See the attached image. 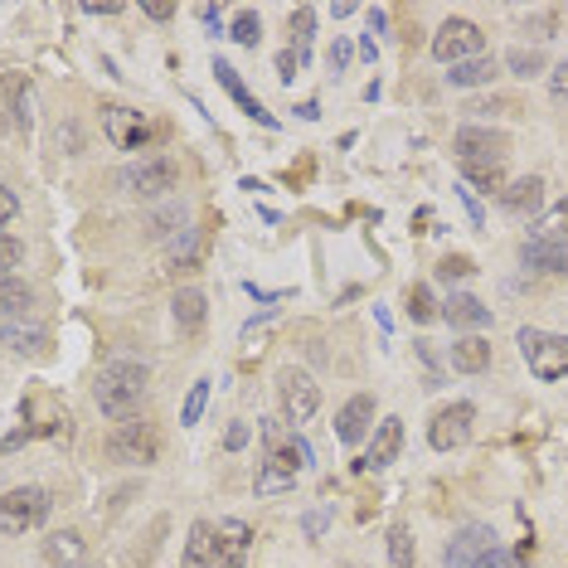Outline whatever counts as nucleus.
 I'll use <instances>...</instances> for the list:
<instances>
[{
    "label": "nucleus",
    "instance_id": "f257e3e1",
    "mask_svg": "<svg viewBox=\"0 0 568 568\" xmlns=\"http://www.w3.org/2000/svg\"><path fill=\"white\" fill-rule=\"evenodd\" d=\"M146 365L141 360H107V365L98 370V384H93V399L98 408L112 418V423H122V418H136V408L146 399Z\"/></svg>",
    "mask_w": 568,
    "mask_h": 568
},
{
    "label": "nucleus",
    "instance_id": "f03ea898",
    "mask_svg": "<svg viewBox=\"0 0 568 568\" xmlns=\"http://www.w3.org/2000/svg\"><path fill=\"white\" fill-rule=\"evenodd\" d=\"M316 462V452H311V442L292 433L282 447H268V457H263V467H258V496H282V491H292L297 486V472H306Z\"/></svg>",
    "mask_w": 568,
    "mask_h": 568
},
{
    "label": "nucleus",
    "instance_id": "7ed1b4c3",
    "mask_svg": "<svg viewBox=\"0 0 568 568\" xmlns=\"http://www.w3.org/2000/svg\"><path fill=\"white\" fill-rule=\"evenodd\" d=\"M156 452H161V438L146 418H122L107 433V457L122 462V467H151Z\"/></svg>",
    "mask_w": 568,
    "mask_h": 568
},
{
    "label": "nucleus",
    "instance_id": "20e7f679",
    "mask_svg": "<svg viewBox=\"0 0 568 568\" xmlns=\"http://www.w3.org/2000/svg\"><path fill=\"white\" fill-rule=\"evenodd\" d=\"M49 491L39 486H15V491L0 496V535H30L49 520Z\"/></svg>",
    "mask_w": 568,
    "mask_h": 568
},
{
    "label": "nucleus",
    "instance_id": "39448f33",
    "mask_svg": "<svg viewBox=\"0 0 568 568\" xmlns=\"http://www.w3.org/2000/svg\"><path fill=\"white\" fill-rule=\"evenodd\" d=\"M520 355H525V365L535 379L554 384L568 374V336H549V331H535V326H525L520 331Z\"/></svg>",
    "mask_w": 568,
    "mask_h": 568
},
{
    "label": "nucleus",
    "instance_id": "423d86ee",
    "mask_svg": "<svg viewBox=\"0 0 568 568\" xmlns=\"http://www.w3.org/2000/svg\"><path fill=\"white\" fill-rule=\"evenodd\" d=\"M175 180H180V170H175L170 156H146V161L122 166L117 185L136 200H156V195H166V190H175Z\"/></svg>",
    "mask_w": 568,
    "mask_h": 568
},
{
    "label": "nucleus",
    "instance_id": "0eeeda50",
    "mask_svg": "<svg viewBox=\"0 0 568 568\" xmlns=\"http://www.w3.org/2000/svg\"><path fill=\"white\" fill-rule=\"evenodd\" d=\"M481 54H486V34L476 30L472 20H447V25L433 34V59L447 64V68H457L467 59H481Z\"/></svg>",
    "mask_w": 568,
    "mask_h": 568
},
{
    "label": "nucleus",
    "instance_id": "6e6552de",
    "mask_svg": "<svg viewBox=\"0 0 568 568\" xmlns=\"http://www.w3.org/2000/svg\"><path fill=\"white\" fill-rule=\"evenodd\" d=\"M277 394H282V423H311L316 408H321V389L302 370H282Z\"/></svg>",
    "mask_w": 568,
    "mask_h": 568
},
{
    "label": "nucleus",
    "instance_id": "1a4fd4ad",
    "mask_svg": "<svg viewBox=\"0 0 568 568\" xmlns=\"http://www.w3.org/2000/svg\"><path fill=\"white\" fill-rule=\"evenodd\" d=\"M457 166H505V136L491 127H462L452 136Z\"/></svg>",
    "mask_w": 568,
    "mask_h": 568
},
{
    "label": "nucleus",
    "instance_id": "9d476101",
    "mask_svg": "<svg viewBox=\"0 0 568 568\" xmlns=\"http://www.w3.org/2000/svg\"><path fill=\"white\" fill-rule=\"evenodd\" d=\"M472 423H476V408L472 404H452V408H442L433 423H428V442H433L438 452H452V447H462V442L472 438Z\"/></svg>",
    "mask_w": 568,
    "mask_h": 568
},
{
    "label": "nucleus",
    "instance_id": "9b49d317",
    "mask_svg": "<svg viewBox=\"0 0 568 568\" xmlns=\"http://www.w3.org/2000/svg\"><path fill=\"white\" fill-rule=\"evenodd\" d=\"M102 132H107V141L117 146V151H141L146 136H151V122L132 107H107L102 112Z\"/></svg>",
    "mask_w": 568,
    "mask_h": 568
},
{
    "label": "nucleus",
    "instance_id": "f8f14e48",
    "mask_svg": "<svg viewBox=\"0 0 568 568\" xmlns=\"http://www.w3.org/2000/svg\"><path fill=\"white\" fill-rule=\"evenodd\" d=\"M520 263L544 277H564L568 272V243H549V238H525L520 243Z\"/></svg>",
    "mask_w": 568,
    "mask_h": 568
},
{
    "label": "nucleus",
    "instance_id": "ddd939ff",
    "mask_svg": "<svg viewBox=\"0 0 568 568\" xmlns=\"http://www.w3.org/2000/svg\"><path fill=\"white\" fill-rule=\"evenodd\" d=\"M214 78H219V83H224V93H229V98L238 102V107H243V117H253L258 127H277V117H272V112L263 107V102H258L253 93H248V88H243V78H238V68H234V64L214 59Z\"/></svg>",
    "mask_w": 568,
    "mask_h": 568
},
{
    "label": "nucleus",
    "instance_id": "4468645a",
    "mask_svg": "<svg viewBox=\"0 0 568 568\" xmlns=\"http://www.w3.org/2000/svg\"><path fill=\"white\" fill-rule=\"evenodd\" d=\"M374 428V394H355L345 408L336 413V442H345V447H355L360 438H365Z\"/></svg>",
    "mask_w": 568,
    "mask_h": 568
},
{
    "label": "nucleus",
    "instance_id": "2eb2a0df",
    "mask_svg": "<svg viewBox=\"0 0 568 568\" xmlns=\"http://www.w3.org/2000/svg\"><path fill=\"white\" fill-rule=\"evenodd\" d=\"M491 544H496V535L486 525H462L457 539H452L447 554H442V564H447V568H472L486 549H491Z\"/></svg>",
    "mask_w": 568,
    "mask_h": 568
},
{
    "label": "nucleus",
    "instance_id": "dca6fc26",
    "mask_svg": "<svg viewBox=\"0 0 568 568\" xmlns=\"http://www.w3.org/2000/svg\"><path fill=\"white\" fill-rule=\"evenodd\" d=\"M399 447H404V418H384V423L374 428V442H370L365 457H360V467H365V472H384L394 457H399Z\"/></svg>",
    "mask_w": 568,
    "mask_h": 568
},
{
    "label": "nucleus",
    "instance_id": "f3484780",
    "mask_svg": "<svg viewBox=\"0 0 568 568\" xmlns=\"http://www.w3.org/2000/svg\"><path fill=\"white\" fill-rule=\"evenodd\" d=\"M442 321L457 326V331H481V326H491V306L476 302L472 292H452V297L442 302Z\"/></svg>",
    "mask_w": 568,
    "mask_h": 568
},
{
    "label": "nucleus",
    "instance_id": "a211bd4d",
    "mask_svg": "<svg viewBox=\"0 0 568 568\" xmlns=\"http://www.w3.org/2000/svg\"><path fill=\"white\" fill-rule=\"evenodd\" d=\"M219 559H214V568H243L248 559V539H253V530L243 525V520H219Z\"/></svg>",
    "mask_w": 568,
    "mask_h": 568
},
{
    "label": "nucleus",
    "instance_id": "6ab92c4d",
    "mask_svg": "<svg viewBox=\"0 0 568 568\" xmlns=\"http://www.w3.org/2000/svg\"><path fill=\"white\" fill-rule=\"evenodd\" d=\"M501 204L510 214H520V219H530V214L544 204V180L539 175H525V180H510L501 190Z\"/></svg>",
    "mask_w": 568,
    "mask_h": 568
},
{
    "label": "nucleus",
    "instance_id": "aec40b11",
    "mask_svg": "<svg viewBox=\"0 0 568 568\" xmlns=\"http://www.w3.org/2000/svg\"><path fill=\"white\" fill-rule=\"evenodd\" d=\"M452 370H457V374H481V370H491V340H481V336L452 340Z\"/></svg>",
    "mask_w": 568,
    "mask_h": 568
},
{
    "label": "nucleus",
    "instance_id": "412c9836",
    "mask_svg": "<svg viewBox=\"0 0 568 568\" xmlns=\"http://www.w3.org/2000/svg\"><path fill=\"white\" fill-rule=\"evenodd\" d=\"M214 559H219V535H214L209 520H195L185 539V568H209Z\"/></svg>",
    "mask_w": 568,
    "mask_h": 568
},
{
    "label": "nucleus",
    "instance_id": "4be33fe9",
    "mask_svg": "<svg viewBox=\"0 0 568 568\" xmlns=\"http://www.w3.org/2000/svg\"><path fill=\"white\" fill-rule=\"evenodd\" d=\"M170 311H175V326H180V331L195 336L200 326H204V316H209V302H204L200 287H180L175 302H170Z\"/></svg>",
    "mask_w": 568,
    "mask_h": 568
},
{
    "label": "nucleus",
    "instance_id": "5701e85b",
    "mask_svg": "<svg viewBox=\"0 0 568 568\" xmlns=\"http://www.w3.org/2000/svg\"><path fill=\"white\" fill-rule=\"evenodd\" d=\"M83 554H88V544H83V535L78 530H59V535H49L44 539V559L49 564H83Z\"/></svg>",
    "mask_w": 568,
    "mask_h": 568
},
{
    "label": "nucleus",
    "instance_id": "b1692460",
    "mask_svg": "<svg viewBox=\"0 0 568 568\" xmlns=\"http://www.w3.org/2000/svg\"><path fill=\"white\" fill-rule=\"evenodd\" d=\"M30 306H34L30 282H20L15 272H10V277H0V321H10V316H25Z\"/></svg>",
    "mask_w": 568,
    "mask_h": 568
},
{
    "label": "nucleus",
    "instance_id": "393cba45",
    "mask_svg": "<svg viewBox=\"0 0 568 568\" xmlns=\"http://www.w3.org/2000/svg\"><path fill=\"white\" fill-rule=\"evenodd\" d=\"M404 311H408V321L428 326V321H438V316H442V306H438V297H433V287L413 282V287L404 292Z\"/></svg>",
    "mask_w": 568,
    "mask_h": 568
},
{
    "label": "nucleus",
    "instance_id": "a878e982",
    "mask_svg": "<svg viewBox=\"0 0 568 568\" xmlns=\"http://www.w3.org/2000/svg\"><path fill=\"white\" fill-rule=\"evenodd\" d=\"M496 78V59L491 54H481V59H467V64H457L447 73V83L452 88H481V83H491Z\"/></svg>",
    "mask_w": 568,
    "mask_h": 568
},
{
    "label": "nucleus",
    "instance_id": "bb28decb",
    "mask_svg": "<svg viewBox=\"0 0 568 568\" xmlns=\"http://www.w3.org/2000/svg\"><path fill=\"white\" fill-rule=\"evenodd\" d=\"M530 238H549V243H568V200L549 204V209L535 219V234Z\"/></svg>",
    "mask_w": 568,
    "mask_h": 568
},
{
    "label": "nucleus",
    "instance_id": "cd10ccee",
    "mask_svg": "<svg viewBox=\"0 0 568 568\" xmlns=\"http://www.w3.org/2000/svg\"><path fill=\"white\" fill-rule=\"evenodd\" d=\"M462 180L476 190H486V195H501L505 190V166H462Z\"/></svg>",
    "mask_w": 568,
    "mask_h": 568
},
{
    "label": "nucleus",
    "instance_id": "c85d7f7f",
    "mask_svg": "<svg viewBox=\"0 0 568 568\" xmlns=\"http://www.w3.org/2000/svg\"><path fill=\"white\" fill-rule=\"evenodd\" d=\"M229 39L243 44V49H258V39H263V20H258V10H238L234 25H229Z\"/></svg>",
    "mask_w": 568,
    "mask_h": 568
},
{
    "label": "nucleus",
    "instance_id": "c756f323",
    "mask_svg": "<svg viewBox=\"0 0 568 568\" xmlns=\"http://www.w3.org/2000/svg\"><path fill=\"white\" fill-rule=\"evenodd\" d=\"M389 559H394V568H413L418 544H413V530H408V525H394L389 530Z\"/></svg>",
    "mask_w": 568,
    "mask_h": 568
},
{
    "label": "nucleus",
    "instance_id": "7c9ffc66",
    "mask_svg": "<svg viewBox=\"0 0 568 568\" xmlns=\"http://www.w3.org/2000/svg\"><path fill=\"white\" fill-rule=\"evenodd\" d=\"M204 404H209V379H195L190 384V394H185V404H180V423L195 428L204 418Z\"/></svg>",
    "mask_w": 568,
    "mask_h": 568
},
{
    "label": "nucleus",
    "instance_id": "2f4dec72",
    "mask_svg": "<svg viewBox=\"0 0 568 568\" xmlns=\"http://www.w3.org/2000/svg\"><path fill=\"white\" fill-rule=\"evenodd\" d=\"M311 34H316V10L311 5H302L297 15H292V49L306 59V49H311Z\"/></svg>",
    "mask_w": 568,
    "mask_h": 568
},
{
    "label": "nucleus",
    "instance_id": "473e14b6",
    "mask_svg": "<svg viewBox=\"0 0 568 568\" xmlns=\"http://www.w3.org/2000/svg\"><path fill=\"white\" fill-rule=\"evenodd\" d=\"M505 64H510V73H520V78L544 73V54H539V49H510Z\"/></svg>",
    "mask_w": 568,
    "mask_h": 568
},
{
    "label": "nucleus",
    "instance_id": "72a5a7b5",
    "mask_svg": "<svg viewBox=\"0 0 568 568\" xmlns=\"http://www.w3.org/2000/svg\"><path fill=\"white\" fill-rule=\"evenodd\" d=\"M20 263H25V243L0 234V277H10V268H20Z\"/></svg>",
    "mask_w": 568,
    "mask_h": 568
},
{
    "label": "nucleus",
    "instance_id": "f704fd0d",
    "mask_svg": "<svg viewBox=\"0 0 568 568\" xmlns=\"http://www.w3.org/2000/svg\"><path fill=\"white\" fill-rule=\"evenodd\" d=\"M472 258H462V253H447V258H442V263H438V277L442 282H462V277H472Z\"/></svg>",
    "mask_w": 568,
    "mask_h": 568
},
{
    "label": "nucleus",
    "instance_id": "c9c22d12",
    "mask_svg": "<svg viewBox=\"0 0 568 568\" xmlns=\"http://www.w3.org/2000/svg\"><path fill=\"white\" fill-rule=\"evenodd\" d=\"M472 568H525V564H520L515 554H505L501 544H491V549H486V554H481V559H476Z\"/></svg>",
    "mask_w": 568,
    "mask_h": 568
},
{
    "label": "nucleus",
    "instance_id": "e433bc0d",
    "mask_svg": "<svg viewBox=\"0 0 568 568\" xmlns=\"http://www.w3.org/2000/svg\"><path fill=\"white\" fill-rule=\"evenodd\" d=\"M175 268H180V272H195V268H200V234H195V229L185 234V248L175 253Z\"/></svg>",
    "mask_w": 568,
    "mask_h": 568
},
{
    "label": "nucleus",
    "instance_id": "4c0bfd02",
    "mask_svg": "<svg viewBox=\"0 0 568 568\" xmlns=\"http://www.w3.org/2000/svg\"><path fill=\"white\" fill-rule=\"evenodd\" d=\"M549 93H554V102H568V59L549 68Z\"/></svg>",
    "mask_w": 568,
    "mask_h": 568
},
{
    "label": "nucleus",
    "instance_id": "58836bf2",
    "mask_svg": "<svg viewBox=\"0 0 568 568\" xmlns=\"http://www.w3.org/2000/svg\"><path fill=\"white\" fill-rule=\"evenodd\" d=\"M297 64H302V54H297V49L277 54V78H282V83H292V78H297Z\"/></svg>",
    "mask_w": 568,
    "mask_h": 568
},
{
    "label": "nucleus",
    "instance_id": "ea45409f",
    "mask_svg": "<svg viewBox=\"0 0 568 568\" xmlns=\"http://www.w3.org/2000/svg\"><path fill=\"white\" fill-rule=\"evenodd\" d=\"M15 214H20V195H15V190L0 185V224H10Z\"/></svg>",
    "mask_w": 568,
    "mask_h": 568
},
{
    "label": "nucleus",
    "instance_id": "a19ab883",
    "mask_svg": "<svg viewBox=\"0 0 568 568\" xmlns=\"http://www.w3.org/2000/svg\"><path fill=\"white\" fill-rule=\"evenodd\" d=\"M345 64H350V44L336 39V44H331V73H345Z\"/></svg>",
    "mask_w": 568,
    "mask_h": 568
},
{
    "label": "nucleus",
    "instance_id": "79ce46f5",
    "mask_svg": "<svg viewBox=\"0 0 568 568\" xmlns=\"http://www.w3.org/2000/svg\"><path fill=\"white\" fill-rule=\"evenodd\" d=\"M248 438H253V433H248V423H234V428H229V438H224V447L238 452V447H248Z\"/></svg>",
    "mask_w": 568,
    "mask_h": 568
},
{
    "label": "nucleus",
    "instance_id": "37998d69",
    "mask_svg": "<svg viewBox=\"0 0 568 568\" xmlns=\"http://www.w3.org/2000/svg\"><path fill=\"white\" fill-rule=\"evenodd\" d=\"M141 15H146V20H170V15H175V5H166V0H151V5H141Z\"/></svg>",
    "mask_w": 568,
    "mask_h": 568
},
{
    "label": "nucleus",
    "instance_id": "c03bdc74",
    "mask_svg": "<svg viewBox=\"0 0 568 568\" xmlns=\"http://www.w3.org/2000/svg\"><path fill=\"white\" fill-rule=\"evenodd\" d=\"M83 10H88V15H117L122 5H117V0H107V5H83Z\"/></svg>",
    "mask_w": 568,
    "mask_h": 568
},
{
    "label": "nucleus",
    "instance_id": "a18cd8bd",
    "mask_svg": "<svg viewBox=\"0 0 568 568\" xmlns=\"http://www.w3.org/2000/svg\"><path fill=\"white\" fill-rule=\"evenodd\" d=\"M462 200H467V214H472V224H481V209H476V200H472V190H462Z\"/></svg>",
    "mask_w": 568,
    "mask_h": 568
}]
</instances>
